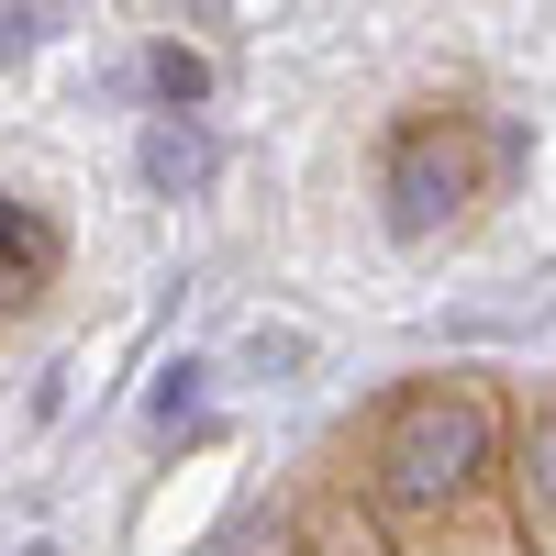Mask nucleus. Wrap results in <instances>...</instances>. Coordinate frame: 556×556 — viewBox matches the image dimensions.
Listing matches in <instances>:
<instances>
[{
	"label": "nucleus",
	"instance_id": "obj_1",
	"mask_svg": "<svg viewBox=\"0 0 556 556\" xmlns=\"http://www.w3.org/2000/svg\"><path fill=\"white\" fill-rule=\"evenodd\" d=\"M490 468V401L468 379H424L379 412V434H367V490H379L390 523H434L468 501V479Z\"/></svg>",
	"mask_w": 556,
	"mask_h": 556
},
{
	"label": "nucleus",
	"instance_id": "obj_2",
	"mask_svg": "<svg viewBox=\"0 0 556 556\" xmlns=\"http://www.w3.org/2000/svg\"><path fill=\"white\" fill-rule=\"evenodd\" d=\"M390 223L401 235H434V223L468 201V123L456 112H412L401 134H390Z\"/></svg>",
	"mask_w": 556,
	"mask_h": 556
},
{
	"label": "nucleus",
	"instance_id": "obj_3",
	"mask_svg": "<svg viewBox=\"0 0 556 556\" xmlns=\"http://www.w3.org/2000/svg\"><path fill=\"white\" fill-rule=\"evenodd\" d=\"M45 278H56V223L34 201H0V312H34Z\"/></svg>",
	"mask_w": 556,
	"mask_h": 556
},
{
	"label": "nucleus",
	"instance_id": "obj_4",
	"mask_svg": "<svg viewBox=\"0 0 556 556\" xmlns=\"http://www.w3.org/2000/svg\"><path fill=\"white\" fill-rule=\"evenodd\" d=\"M201 178H212V134H201L190 112H156V123H146V190L178 201V190H201Z\"/></svg>",
	"mask_w": 556,
	"mask_h": 556
},
{
	"label": "nucleus",
	"instance_id": "obj_5",
	"mask_svg": "<svg viewBox=\"0 0 556 556\" xmlns=\"http://www.w3.org/2000/svg\"><path fill=\"white\" fill-rule=\"evenodd\" d=\"M513 490H523V523H534V545H556V401H534V424H523V468H513Z\"/></svg>",
	"mask_w": 556,
	"mask_h": 556
},
{
	"label": "nucleus",
	"instance_id": "obj_6",
	"mask_svg": "<svg viewBox=\"0 0 556 556\" xmlns=\"http://www.w3.org/2000/svg\"><path fill=\"white\" fill-rule=\"evenodd\" d=\"M146 89H156V101H167V112H190V101H201V89H212V67L190 56V45H156V56H146Z\"/></svg>",
	"mask_w": 556,
	"mask_h": 556
},
{
	"label": "nucleus",
	"instance_id": "obj_7",
	"mask_svg": "<svg viewBox=\"0 0 556 556\" xmlns=\"http://www.w3.org/2000/svg\"><path fill=\"white\" fill-rule=\"evenodd\" d=\"M212 556H312V534H301V513H256L245 534H223Z\"/></svg>",
	"mask_w": 556,
	"mask_h": 556
},
{
	"label": "nucleus",
	"instance_id": "obj_8",
	"mask_svg": "<svg viewBox=\"0 0 556 556\" xmlns=\"http://www.w3.org/2000/svg\"><path fill=\"white\" fill-rule=\"evenodd\" d=\"M190 401H201V367H167V390H156V424H178Z\"/></svg>",
	"mask_w": 556,
	"mask_h": 556
}]
</instances>
